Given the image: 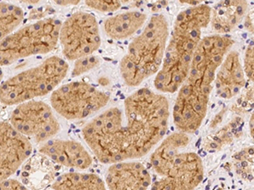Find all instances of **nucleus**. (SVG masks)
Segmentation results:
<instances>
[{
    "mask_svg": "<svg viewBox=\"0 0 254 190\" xmlns=\"http://www.w3.org/2000/svg\"><path fill=\"white\" fill-rule=\"evenodd\" d=\"M234 44L226 35L201 38L174 104L172 116L178 131L190 135L199 130L207 115L217 69Z\"/></svg>",
    "mask_w": 254,
    "mask_h": 190,
    "instance_id": "f257e3e1",
    "label": "nucleus"
},
{
    "mask_svg": "<svg viewBox=\"0 0 254 190\" xmlns=\"http://www.w3.org/2000/svg\"><path fill=\"white\" fill-rule=\"evenodd\" d=\"M211 8L192 6L180 12L169 36L161 67L154 79V87L162 93H175L188 76L202 29L210 22Z\"/></svg>",
    "mask_w": 254,
    "mask_h": 190,
    "instance_id": "f03ea898",
    "label": "nucleus"
},
{
    "mask_svg": "<svg viewBox=\"0 0 254 190\" xmlns=\"http://www.w3.org/2000/svg\"><path fill=\"white\" fill-rule=\"evenodd\" d=\"M124 106L126 158H141L165 138L170 103L165 95L142 88L128 95Z\"/></svg>",
    "mask_w": 254,
    "mask_h": 190,
    "instance_id": "7ed1b4c3",
    "label": "nucleus"
},
{
    "mask_svg": "<svg viewBox=\"0 0 254 190\" xmlns=\"http://www.w3.org/2000/svg\"><path fill=\"white\" fill-rule=\"evenodd\" d=\"M143 27L129 44L120 63L122 78L128 87H138L156 75L165 56L170 36L166 17L160 14L153 15Z\"/></svg>",
    "mask_w": 254,
    "mask_h": 190,
    "instance_id": "20e7f679",
    "label": "nucleus"
},
{
    "mask_svg": "<svg viewBox=\"0 0 254 190\" xmlns=\"http://www.w3.org/2000/svg\"><path fill=\"white\" fill-rule=\"evenodd\" d=\"M66 61L52 56L37 66L13 76L0 86V101L12 106L52 93L65 78Z\"/></svg>",
    "mask_w": 254,
    "mask_h": 190,
    "instance_id": "39448f33",
    "label": "nucleus"
},
{
    "mask_svg": "<svg viewBox=\"0 0 254 190\" xmlns=\"http://www.w3.org/2000/svg\"><path fill=\"white\" fill-rule=\"evenodd\" d=\"M61 24L55 18H46L12 32L0 42V66L53 51L59 43Z\"/></svg>",
    "mask_w": 254,
    "mask_h": 190,
    "instance_id": "423d86ee",
    "label": "nucleus"
},
{
    "mask_svg": "<svg viewBox=\"0 0 254 190\" xmlns=\"http://www.w3.org/2000/svg\"><path fill=\"white\" fill-rule=\"evenodd\" d=\"M82 136L102 163L113 164L127 160L124 118L118 107L105 110L88 122L82 129Z\"/></svg>",
    "mask_w": 254,
    "mask_h": 190,
    "instance_id": "0eeeda50",
    "label": "nucleus"
},
{
    "mask_svg": "<svg viewBox=\"0 0 254 190\" xmlns=\"http://www.w3.org/2000/svg\"><path fill=\"white\" fill-rule=\"evenodd\" d=\"M108 93L93 85L75 81L55 90L50 102L55 112L68 120L83 119L104 108L110 101Z\"/></svg>",
    "mask_w": 254,
    "mask_h": 190,
    "instance_id": "6e6552de",
    "label": "nucleus"
},
{
    "mask_svg": "<svg viewBox=\"0 0 254 190\" xmlns=\"http://www.w3.org/2000/svg\"><path fill=\"white\" fill-rule=\"evenodd\" d=\"M64 56L68 60L93 54L101 45V36L95 16L76 12L61 24L60 38Z\"/></svg>",
    "mask_w": 254,
    "mask_h": 190,
    "instance_id": "1a4fd4ad",
    "label": "nucleus"
},
{
    "mask_svg": "<svg viewBox=\"0 0 254 190\" xmlns=\"http://www.w3.org/2000/svg\"><path fill=\"white\" fill-rule=\"evenodd\" d=\"M9 121L18 132L36 143L47 142L61 130L52 108L43 101L31 100L18 104Z\"/></svg>",
    "mask_w": 254,
    "mask_h": 190,
    "instance_id": "9d476101",
    "label": "nucleus"
},
{
    "mask_svg": "<svg viewBox=\"0 0 254 190\" xmlns=\"http://www.w3.org/2000/svg\"><path fill=\"white\" fill-rule=\"evenodd\" d=\"M204 179V166L196 153H180L165 175L152 183V190H189L199 186Z\"/></svg>",
    "mask_w": 254,
    "mask_h": 190,
    "instance_id": "9b49d317",
    "label": "nucleus"
},
{
    "mask_svg": "<svg viewBox=\"0 0 254 190\" xmlns=\"http://www.w3.org/2000/svg\"><path fill=\"white\" fill-rule=\"evenodd\" d=\"M32 146L11 124L0 122V169L8 179L31 156Z\"/></svg>",
    "mask_w": 254,
    "mask_h": 190,
    "instance_id": "f8f14e48",
    "label": "nucleus"
},
{
    "mask_svg": "<svg viewBox=\"0 0 254 190\" xmlns=\"http://www.w3.org/2000/svg\"><path fill=\"white\" fill-rule=\"evenodd\" d=\"M105 185L111 190H147L152 185V177L141 162L124 160L110 164Z\"/></svg>",
    "mask_w": 254,
    "mask_h": 190,
    "instance_id": "ddd939ff",
    "label": "nucleus"
},
{
    "mask_svg": "<svg viewBox=\"0 0 254 190\" xmlns=\"http://www.w3.org/2000/svg\"><path fill=\"white\" fill-rule=\"evenodd\" d=\"M39 151L56 163L69 168L85 170L93 163L85 147L74 141L49 139L41 145Z\"/></svg>",
    "mask_w": 254,
    "mask_h": 190,
    "instance_id": "4468645a",
    "label": "nucleus"
},
{
    "mask_svg": "<svg viewBox=\"0 0 254 190\" xmlns=\"http://www.w3.org/2000/svg\"><path fill=\"white\" fill-rule=\"evenodd\" d=\"M217 96L231 99L238 95L246 85V76L239 52L230 50L217 69L214 78Z\"/></svg>",
    "mask_w": 254,
    "mask_h": 190,
    "instance_id": "2eb2a0df",
    "label": "nucleus"
},
{
    "mask_svg": "<svg viewBox=\"0 0 254 190\" xmlns=\"http://www.w3.org/2000/svg\"><path fill=\"white\" fill-rule=\"evenodd\" d=\"M248 9L247 0H220L211 8L209 25L216 34L230 33L243 22Z\"/></svg>",
    "mask_w": 254,
    "mask_h": 190,
    "instance_id": "dca6fc26",
    "label": "nucleus"
},
{
    "mask_svg": "<svg viewBox=\"0 0 254 190\" xmlns=\"http://www.w3.org/2000/svg\"><path fill=\"white\" fill-rule=\"evenodd\" d=\"M190 138L188 134L173 133L163 139L159 146L151 155V166L153 171L159 176L165 175L176 156L190 144Z\"/></svg>",
    "mask_w": 254,
    "mask_h": 190,
    "instance_id": "f3484780",
    "label": "nucleus"
},
{
    "mask_svg": "<svg viewBox=\"0 0 254 190\" xmlns=\"http://www.w3.org/2000/svg\"><path fill=\"white\" fill-rule=\"evenodd\" d=\"M147 16L139 11H127L104 20L105 34L113 40H125L136 34L147 22Z\"/></svg>",
    "mask_w": 254,
    "mask_h": 190,
    "instance_id": "a211bd4d",
    "label": "nucleus"
},
{
    "mask_svg": "<svg viewBox=\"0 0 254 190\" xmlns=\"http://www.w3.org/2000/svg\"><path fill=\"white\" fill-rule=\"evenodd\" d=\"M54 190H106L105 182L93 173H66L60 176L52 186Z\"/></svg>",
    "mask_w": 254,
    "mask_h": 190,
    "instance_id": "6ab92c4d",
    "label": "nucleus"
},
{
    "mask_svg": "<svg viewBox=\"0 0 254 190\" xmlns=\"http://www.w3.org/2000/svg\"><path fill=\"white\" fill-rule=\"evenodd\" d=\"M22 9L12 3H0V42L14 32L23 20Z\"/></svg>",
    "mask_w": 254,
    "mask_h": 190,
    "instance_id": "aec40b11",
    "label": "nucleus"
},
{
    "mask_svg": "<svg viewBox=\"0 0 254 190\" xmlns=\"http://www.w3.org/2000/svg\"><path fill=\"white\" fill-rule=\"evenodd\" d=\"M75 61L74 68H73L72 73H71L73 77L83 75L85 73H87L90 70L95 69L100 63V58L93 54L84 56Z\"/></svg>",
    "mask_w": 254,
    "mask_h": 190,
    "instance_id": "412c9836",
    "label": "nucleus"
},
{
    "mask_svg": "<svg viewBox=\"0 0 254 190\" xmlns=\"http://www.w3.org/2000/svg\"><path fill=\"white\" fill-rule=\"evenodd\" d=\"M91 9L104 13H111L122 7V0H84Z\"/></svg>",
    "mask_w": 254,
    "mask_h": 190,
    "instance_id": "4be33fe9",
    "label": "nucleus"
},
{
    "mask_svg": "<svg viewBox=\"0 0 254 190\" xmlns=\"http://www.w3.org/2000/svg\"><path fill=\"white\" fill-rule=\"evenodd\" d=\"M254 42L252 41L247 47L244 55V62H243V67L245 76L248 77L249 81L252 83L254 82Z\"/></svg>",
    "mask_w": 254,
    "mask_h": 190,
    "instance_id": "5701e85b",
    "label": "nucleus"
},
{
    "mask_svg": "<svg viewBox=\"0 0 254 190\" xmlns=\"http://www.w3.org/2000/svg\"><path fill=\"white\" fill-rule=\"evenodd\" d=\"M26 186L18 180L5 179L0 182V190H26Z\"/></svg>",
    "mask_w": 254,
    "mask_h": 190,
    "instance_id": "b1692460",
    "label": "nucleus"
},
{
    "mask_svg": "<svg viewBox=\"0 0 254 190\" xmlns=\"http://www.w3.org/2000/svg\"><path fill=\"white\" fill-rule=\"evenodd\" d=\"M243 20H244V26L246 29L253 34L254 33V11L252 10V12L247 13Z\"/></svg>",
    "mask_w": 254,
    "mask_h": 190,
    "instance_id": "393cba45",
    "label": "nucleus"
},
{
    "mask_svg": "<svg viewBox=\"0 0 254 190\" xmlns=\"http://www.w3.org/2000/svg\"><path fill=\"white\" fill-rule=\"evenodd\" d=\"M53 1L61 6L76 5L81 2V0H53Z\"/></svg>",
    "mask_w": 254,
    "mask_h": 190,
    "instance_id": "a878e982",
    "label": "nucleus"
},
{
    "mask_svg": "<svg viewBox=\"0 0 254 190\" xmlns=\"http://www.w3.org/2000/svg\"><path fill=\"white\" fill-rule=\"evenodd\" d=\"M204 1L205 0H179L180 3H183V4H188V5H190V7L202 4Z\"/></svg>",
    "mask_w": 254,
    "mask_h": 190,
    "instance_id": "bb28decb",
    "label": "nucleus"
},
{
    "mask_svg": "<svg viewBox=\"0 0 254 190\" xmlns=\"http://www.w3.org/2000/svg\"><path fill=\"white\" fill-rule=\"evenodd\" d=\"M20 3H27V4H37L39 3L41 0H16Z\"/></svg>",
    "mask_w": 254,
    "mask_h": 190,
    "instance_id": "cd10ccee",
    "label": "nucleus"
},
{
    "mask_svg": "<svg viewBox=\"0 0 254 190\" xmlns=\"http://www.w3.org/2000/svg\"><path fill=\"white\" fill-rule=\"evenodd\" d=\"M249 129H250V134H251L252 138H253L254 137V115H252L251 118H250Z\"/></svg>",
    "mask_w": 254,
    "mask_h": 190,
    "instance_id": "c85d7f7f",
    "label": "nucleus"
},
{
    "mask_svg": "<svg viewBox=\"0 0 254 190\" xmlns=\"http://www.w3.org/2000/svg\"><path fill=\"white\" fill-rule=\"evenodd\" d=\"M7 179L6 178L5 175L3 174V172H2V170L0 169V182L2 181V180H3V179Z\"/></svg>",
    "mask_w": 254,
    "mask_h": 190,
    "instance_id": "c756f323",
    "label": "nucleus"
},
{
    "mask_svg": "<svg viewBox=\"0 0 254 190\" xmlns=\"http://www.w3.org/2000/svg\"><path fill=\"white\" fill-rule=\"evenodd\" d=\"M3 70L1 69V68H0V82H1V81H2V79H3Z\"/></svg>",
    "mask_w": 254,
    "mask_h": 190,
    "instance_id": "7c9ffc66",
    "label": "nucleus"
},
{
    "mask_svg": "<svg viewBox=\"0 0 254 190\" xmlns=\"http://www.w3.org/2000/svg\"><path fill=\"white\" fill-rule=\"evenodd\" d=\"M133 0H122V4L123 3H130V2H132Z\"/></svg>",
    "mask_w": 254,
    "mask_h": 190,
    "instance_id": "2f4dec72",
    "label": "nucleus"
}]
</instances>
